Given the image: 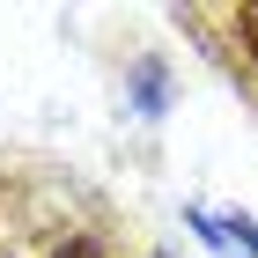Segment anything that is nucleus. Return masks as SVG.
I'll use <instances>...</instances> for the list:
<instances>
[{
    "mask_svg": "<svg viewBox=\"0 0 258 258\" xmlns=\"http://www.w3.org/2000/svg\"><path fill=\"white\" fill-rule=\"evenodd\" d=\"M133 111L140 118H162V111H170V74H162V59L133 67Z\"/></svg>",
    "mask_w": 258,
    "mask_h": 258,
    "instance_id": "1",
    "label": "nucleus"
},
{
    "mask_svg": "<svg viewBox=\"0 0 258 258\" xmlns=\"http://www.w3.org/2000/svg\"><path fill=\"white\" fill-rule=\"evenodd\" d=\"M148 258H170V251H148Z\"/></svg>",
    "mask_w": 258,
    "mask_h": 258,
    "instance_id": "5",
    "label": "nucleus"
},
{
    "mask_svg": "<svg viewBox=\"0 0 258 258\" xmlns=\"http://www.w3.org/2000/svg\"><path fill=\"white\" fill-rule=\"evenodd\" d=\"M236 44H243V59L258 67V0H251V8H236Z\"/></svg>",
    "mask_w": 258,
    "mask_h": 258,
    "instance_id": "3",
    "label": "nucleus"
},
{
    "mask_svg": "<svg viewBox=\"0 0 258 258\" xmlns=\"http://www.w3.org/2000/svg\"><path fill=\"white\" fill-rule=\"evenodd\" d=\"M52 258H103V251H96V243H89V236H67V243H59V251H52Z\"/></svg>",
    "mask_w": 258,
    "mask_h": 258,
    "instance_id": "4",
    "label": "nucleus"
},
{
    "mask_svg": "<svg viewBox=\"0 0 258 258\" xmlns=\"http://www.w3.org/2000/svg\"><path fill=\"white\" fill-rule=\"evenodd\" d=\"M229 243H236V258H258V221L251 214H229Z\"/></svg>",
    "mask_w": 258,
    "mask_h": 258,
    "instance_id": "2",
    "label": "nucleus"
}]
</instances>
